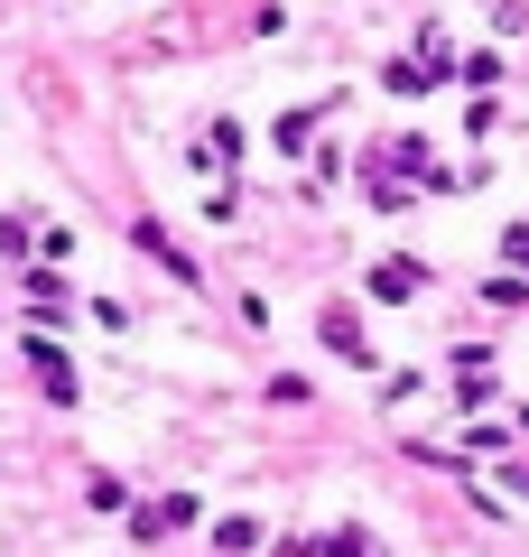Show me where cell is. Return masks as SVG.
<instances>
[{
	"instance_id": "3957f363",
	"label": "cell",
	"mask_w": 529,
	"mask_h": 557,
	"mask_svg": "<svg viewBox=\"0 0 529 557\" xmlns=\"http://www.w3.org/2000/svg\"><path fill=\"white\" fill-rule=\"evenodd\" d=\"M325 344H334V354H353V362H372V344H362V325H353V317H325Z\"/></svg>"
},
{
	"instance_id": "6da1fadb",
	"label": "cell",
	"mask_w": 529,
	"mask_h": 557,
	"mask_svg": "<svg viewBox=\"0 0 529 557\" xmlns=\"http://www.w3.org/2000/svg\"><path fill=\"white\" fill-rule=\"evenodd\" d=\"M28 362H38V381H47L57 399H75V362H65L57 344H47V335H28Z\"/></svg>"
},
{
	"instance_id": "7a4b0ae2",
	"label": "cell",
	"mask_w": 529,
	"mask_h": 557,
	"mask_svg": "<svg viewBox=\"0 0 529 557\" xmlns=\"http://www.w3.org/2000/svg\"><path fill=\"white\" fill-rule=\"evenodd\" d=\"M372 288H381V298H409V288H418V260H381Z\"/></svg>"
},
{
	"instance_id": "277c9868",
	"label": "cell",
	"mask_w": 529,
	"mask_h": 557,
	"mask_svg": "<svg viewBox=\"0 0 529 557\" xmlns=\"http://www.w3.org/2000/svg\"><path fill=\"white\" fill-rule=\"evenodd\" d=\"M325 557H372V539H362V530H334V539H325Z\"/></svg>"
}]
</instances>
